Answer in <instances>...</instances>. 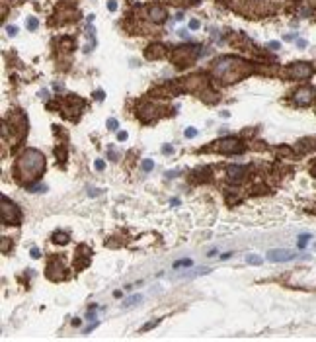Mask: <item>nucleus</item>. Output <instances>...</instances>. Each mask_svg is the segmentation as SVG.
Segmentation results:
<instances>
[{
    "label": "nucleus",
    "mask_w": 316,
    "mask_h": 342,
    "mask_svg": "<svg viewBox=\"0 0 316 342\" xmlns=\"http://www.w3.org/2000/svg\"><path fill=\"white\" fill-rule=\"evenodd\" d=\"M45 168V158L37 149H26L22 152L18 160V178L22 182H30V180H35L37 176L43 172Z\"/></svg>",
    "instance_id": "nucleus-1"
},
{
    "label": "nucleus",
    "mask_w": 316,
    "mask_h": 342,
    "mask_svg": "<svg viewBox=\"0 0 316 342\" xmlns=\"http://www.w3.org/2000/svg\"><path fill=\"white\" fill-rule=\"evenodd\" d=\"M0 207H2V219H4V223L18 225L20 221H22V211H20V207L12 200H8L6 196H2V203H0Z\"/></svg>",
    "instance_id": "nucleus-2"
},
{
    "label": "nucleus",
    "mask_w": 316,
    "mask_h": 342,
    "mask_svg": "<svg viewBox=\"0 0 316 342\" xmlns=\"http://www.w3.org/2000/svg\"><path fill=\"white\" fill-rule=\"evenodd\" d=\"M213 151H219V152H230V155H234V152H240L242 151V145H240V141L236 137H226V139H221V141H217L213 147H211Z\"/></svg>",
    "instance_id": "nucleus-3"
},
{
    "label": "nucleus",
    "mask_w": 316,
    "mask_h": 342,
    "mask_svg": "<svg viewBox=\"0 0 316 342\" xmlns=\"http://www.w3.org/2000/svg\"><path fill=\"white\" fill-rule=\"evenodd\" d=\"M287 75L291 78H308L312 75V67L308 63H295L293 67L287 69Z\"/></svg>",
    "instance_id": "nucleus-4"
},
{
    "label": "nucleus",
    "mask_w": 316,
    "mask_h": 342,
    "mask_svg": "<svg viewBox=\"0 0 316 342\" xmlns=\"http://www.w3.org/2000/svg\"><path fill=\"white\" fill-rule=\"evenodd\" d=\"M293 258H297V254L291 252V250H283V248H275V250L267 252V260H271V262H287V260H293Z\"/></svg>",
    "instance_id": "nucleus-5"
},
{
    "label": "nucleus",
    "mask_w": 316,
    "mask_h": 342,
    "mask_svg": "<svg viewBox=\"0 0 316 342\" xmlns=\"http://www.w3.org/2000/svg\"><path fill=\"white\" fill-rule=\"evenodd\" d=\"M295 100H297V104H301V106H308L310 102L314 100V88L306 86V88L297 90V94H295Z\"/></svg>",
    "instance_id": "nucleus-6"
},
{
    "label": "nucleus",
    "mask_w": 316,
    "mask_h": 342,
    "mask_svg": "<svg viewBox=\"0 0 316 342\" xmlns=\"http://www.w3.org/2000/svg\"><path fill=\"white\" fill-rule=\"evenodd\" d=\"M244 174H246V168L240 166V164H230V166H226V178L232 180V182H238V180H242Z\"/></svg>",
    "instance_id": "nucleus-7"
},
{
    "label": "nucleus",
    "mask_w": 316,
    "mask_h": 342,
    "mask_svg": "<svg viewBox=\"0 0 316 342\" xmlns=\"http://www.w3.org/2000/svg\"><path fill=\"white\" fill-rule=\"evenodd\" d=\"M150 20L152 22H164L166 20V10L162 6H152L150 8Z\"/></svg>",
    "instance_id": "nucleus-8"
},
{
    "label": "nucleus",
    "mask_w": 316,
    "mask_h": 342,
    "mask_svg": "<svg viewBox=\"0 0 316 342\" xmlns=\"http://www.w3.org/2000/svg\"><path fill=\"white\" fill-rule=\"evenodd\" d=\"M143 297H144V295H143V293H137V295H131V297H129V299H125V301H123V305H121V307H123V309H129V307H135V305H139V303H143Z\"/></svg>",
    "instance_id": "nucleus-9"
},
{
    "label": "nucleus",
    "mask_w": 316,
    "mask_h": 342,
    "mask_svg": "<svg viewBox=\"0 0 316 342\" xmlns=\"http://www.w3.org/2000/svg\"><path fill=\"white\" fill-rule=\"evenodd\" d=\"M53 241H55L57 245H66V242H68V235H65V233H55V235H53Z\"/></svg>",
    "instance_id": "nucleus-10"
},
{
    "label": "nucleus",
    "mask_w": 316,
    "mask_h": 342,
    "mask_svg": "<svg viewBox=\"0 0 316 342\" xmlns=\"http://www.w3.org/2000/svg\"><path fill=\"white\" fill-rule=\"evenodd\" d=\"M189 266H193V260H189V258H185V260H176L174 262V268H189Z\"/></svg>",
    "instance_id": "nucleus-11"
},
{
    "label": "nucleus",
    "mask_w": 316,
    "mask_h": 342,
    "mask_svg": "<svg viewBox=\"0 0 316 342\" xmlns=\"http://www.w3.org/2000/svg\"><path fill=\"white\" fill-rule=\"evenodd\" d=\"M207 272H209L207 268H205V270H195V272H188V274H182L180 278H197V276H203V274H207Z\"/></svg>",
    "instance_id": "nucleus-12"
},
{
    "label": "nucleus",
    "mask_w": 316,
    "mask_h": 342,
    "mask_svg": "<svg viewBox=\"0 0 316 342\" xmlns=\"http://www.w3.org/2000/svg\"><path fill=\"white\" fill-rule=\"evenodd\" d=\"M246 262H248V264H256V266H260L264 260H261L258 254H248V256H246Z\"/></svg>",
    "instance_id": "nucleus-13"
},
{
    "label": "nucleus",
    "mask_w": 316,
    "mask_h": 342,
    "mask_svg": "<svg viewBox=\"0 0 316 342\" xmlns=\"http://www.w3.org/2000/svg\"><path fill=\"white\" fill-rule=\"evenodd\" d=\"M117 127H119L117 119H113V117H109V119H107V129H109V131H115Z\"/></svg>",
    "instance_id": "nucleus-14"
},
{
    "label": "nucleus",
    "mask_w": 316,
    "mask_h": 342,
    "mask_svg": "<svg viewBox=\"0 0 316 342\" xmlns=\"http://www.w3.org/2000/svg\"><path fill=\"white\" fill-rule=\"evenodd\" d=\"M308 238H310V235H302V237L299 238V242H297V245H299V248H305V246H306V242H308Z\"/></svg>",
    "instance_id": "nucleus-15"
},
{
    "label": "nucleus",
    "mask_w": 316,
    "mask_h": 342,
    "mask_svg": "<svg viewBox=\"0 0 316 342\" xmlns=\"http://www.w3.org/2000/svg\"><path fill=\"white\" fill-rule=\"evenodd\" d=\"M26 26H27V30H35V27H37V20L35 18H27Z\"/></svg>",
    "instance_id": "nucleus-16"
},
{
    "label": "nucleus",
    "mask_w": 316,
    "mask_h": 342,
    "mask_svg": "<svg viewBox=\"0 0 316 342\" xmlns=\"http://www.w3.org/2000/svg\"><path fill=\"white\" fill-rule=\"evenodd\" d=\"M143 168H144V170H152V168H154V162H152V160L150 158H148V160H144V162H143Z\"/></svg>",
    "instance_id": "nucleus-17"
},
{
    "label": "nucleus",
    "mask_w": 316,
    "mask_h": 342,
    "mask_svg": "<svg viewBox=\"0 0 316 342\" xmlns=\"http://www.w3.org/2000/svg\"><path fill=\"white\" fill-rule=\"evenodd\" d=\"M195 135H197V129H193V127H188V129H185V137L188 139L195 137Z\"/></svg>",
    "instance_id": "nucleus-18"
},
{
    "label": "nucleus",
    "mask_w": 316,
    "mask_h": 342,
    "mask_svg": "<svg viewBox=\"0 0 316 342\" xmlns=\"http://www.w3.org/2000/svg\"><path fill=\"white\" fill-rule=\"evenodd\" d=\"M158 323H160V321H158V319H156V321H152V323H147V324H144L143 328H141V331H150V328L154 327V324H158Z\"/></svg>",
    "instance_id": "nucleus-19"
},
{
    "label": "nucleus",
    "mask_w": 316,
    "mask_h": 342,
    "mask_svg": "<svg viewBox=\"0 0 316 342\" xmlns=\"http://www.w3.org/2000/svg\"><path fill=\"white\" fill-rule=\"evenodd\" d=\"M94 166H96V170H103V168H106V162H103V160H96Z\"/></svg>",
    "instance_id": "nucleus-20"
},
{
    "label": "nucleus",
    "mask_w": 316,
    "mask_h": 342,
    "mask_svg": "<svg viewBox=\"0 0 316 342\" xmlns=\"http://www.w3.org/2000/svg\"><path fill=\"white\" fill-rule=\"evenodd\" d=\"M30 256H31V258H39V256H41V252H39V248H31V252H30Z\"/></svg>",
    "instance_id": "nucleus-21"
},
{
    "label": "nucleus",
    "mask_w": 316,
    "mask_h": 342,
    "mask_svg": "<svg viewBox=\"0 0 316 342\" xmlns=\"http://www.w3.org/2000/svg\"><path fill=\"white\" fill-rule=\"evenodd\" d=\"M16 34H18V27H14V26H10V27H8V35H12V37H14Z\"/></svg>",
    "instance_id": "nucleus-22"
},
{
    "label": "nucleus",
    "mask_w": 316,
    "mask_h": 342,
    "mask_svg": "<svg viewBox=\"0 0 316 342\" xmlns=\"http://www.w3.org/2000/svg\"><path fill=\"white\" fill-rule=\"evenodd\" d=\"M199 26H201V24H199L197 20H191V22H189V27H191V30H197Z\"/></svg>",
    "instance_id": "nucleus-23"
},
{
    "label": "nucleus",
    "mask_w": 316,
    "mask_h": 342,
    "mask_svg": "<svg viewBox=\"0 0 316 342\" xmlns=\"http://www.w3.org/2000/svg\"><path fill=\"white\" fill-rule=\"evenodd\" d=\"M117 139H119V141H125V139H127V131H119V133H117Z\"/></svg>",
    "instance_id": "nucleus-24"
},
{
    "label": "nucleus",
    "mask_w": 316,
    "mask_h": 342,
    "mask_svg": "<svg viewBox=\"0 0 316 342\" xmlns=\"http://www.w3.org/2000/svg\"><path fill=\"white\" fill-rule=\"evenodd\" d=\"M107 8H109V10L113 12L115 8H117V2H113V0H109V2H107Z\"/></svg>",
    "instance_id": "nucleus-25"
},
{
    "label": "nucleus",
    "mask_w": 316,
    "mask_h": 342,
    "mask_svg": "<svg viewBox=\"0 0 316 342\" xmlns=\"http://www.w3.org/2000/svg\"><path fill=\"white\" fill-rule=\"evenodd\" d=\"M297 45H299L301 49H305V47H306V41H305V39H299V41H297Z\"/></svg>",
    "instance_id": "nucleus-26"
},
{
    "label": "nucleus",
    "mask_w": 316,
    "mask_h": 342,
    "mask_svg": "<svg viewBox=\"0 0 316 342\" xmlns=\"http://www.w3.org/2000/svg\"><path fill=\"white\" fill-rule=\"evenodd\" d=\"M162 151H164V152H168V155H170V152H172L174 149H172V147H170V145H164V147H162Z\"/></svg>",
    "instance_id": "nucleus-27"
},
{
    "label": "nucleus",
    "mask_w": 316,
    "mask_h": 342,
    "mask_svg": "<svg viewBox=\"0 0 316 342\" xmlns=\"http://www.w3.org/2000/svg\"><path fill=\"white\" fill-rule=\"evenodd\" d=\"M269 47H271L273 51H277V49H279V43H277V41H273V43H269Z\"/></svg>",
    "instance_id": "nucleus-28"
},
{
    "label": "nucleus",
    "mask_w": 316,
    "mask_h": 342,
    "mask_svg": "<svg viewBox=\"0 0 316 342\" xmlns=\"http://www.w3.org/2000/svg\"><path fill=\"white\" fill-rule=\"evenodd\" d=\"M96 98H98V100H103V92H102V90H100V92H96Z\"/></svg>",
    "instance_id": "nucleus-29"
},
{
    "label": "nucleus",
    "mask_w": 316,
    "mask_h": 342,
    "mask_svg": "<svg viewBox=\"0 0 316 342\" xmlns=\"http://www.w3.org/2000/svg\"><path fill=\"white\" fill-rule=\"evenodd\" d=\"M314 174H316V166H314Z\"/></svg>",
    "instance_id": "nucleus-30"
}]
</instances>
